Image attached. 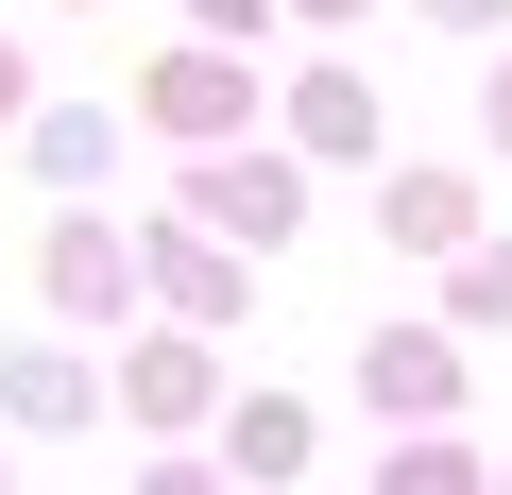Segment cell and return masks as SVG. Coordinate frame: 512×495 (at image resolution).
<instances>
[{
    "label": "cell",
    "instance_id": "1",
    "mask_svg": "<svg viewBox=\"0 0 512 495\" xmlns=\"http://www.w3.org/2000/svg\"><path fill=\"white\" fill-rule=\"evenodd\" d=\"M188 205H205L222 239H256V257H274V239L308 222V188H291V154H205V171H188Z\"/></svg>",
    "mask_w": 512,
    "mask_h": 495
},
{
    "label": "cell",
    "instance_id": "2",
    "mask_svg": "<svg viewBox=\"0 0 512 495\" xmlns=\"http://www.w3.org/2000/svg\"><path fill=\"white\" fill-rule=\"evenodd\" d=\"M393 239H410V257H461V239H478V188L461 171H393V205H376Z\"/></svg>",
    "mask_w": 512,
    "mask_h": 495
},
{
    "label": "cell",
    "instance_id": "3",
    "mask_svg": "<svg viewBox=\"0 0 512 495\" xmlns=\"http://www.w3.org/2000/svg\"><path fill=\"white\" fill-rule=\"evenodd\" d=\"M359 393H376V410H410V427H444V393H461V342H376V359H359Z\"/></svg>",
    "mask_w": 512,
    "mask_h": 495
},
{
    "label": "cell",
    "instance_id": "4",
    "mask_svg": "<svg viewBox=\"0 0 512 495\" xmlns=\"http://www.w3.org/2000/svg\"><path fill=\"white\" fill-rule=\"evenodd\" d=\"M154 120H171V137H222V120H239V69H222V52H171V69H154Z\"/></svg>",
    "mask_w": 512,
    "mask_h": 495
},
{
    "label": "cell",
    "instance_id": "5",
    "mask_svg": "<svg viewBox=\"0 0 512 495\" xmlns=\"http://www.w3.org/2000/svg\"><path fill=\"white\" fill-rule=\"evenodd\" d=\"M291 461H308V410L256 393V410H239V478H291Z\"/></svg>",
    "mask_w": 512,
    "mask_h": 495
},
{
    "label": "cell",
    "instance_id": "6",
    "mask_svg": "<svg viewBox=\"0 0 512 495\" xmlns=\"http://www.w3.org/2000/svg\"><path fill=\"white\" fill-rule=\"evenodd\" d=\"M52 291H69V308H103V291H120V239H103V222H69V239H52Z\"/></svg>",
    "mask_w": 512,
    "mask_h": 495
},
{
    "label": "cell",
    "instance_id": "7",
    "mask_svg": "<svg viewBox=\"0 0 512 495\" xmlns=\"http://www.w3.org/2000/svg\"><path fill=\"white\" fill-rule=\"evenodd\" d=\"M359 137H376V103H359V86L325 69V86H308V154H359Z\"/></svg>",
    "mask_w": 512,
    "mask_h": 495
},
{
    "label": "cell",
    "instance_id": "8",
    "mask_svg": "<svg viewBox=\"0 0 512 495\" xmlns=\"http://www.w3.org/2000/svg\"><path fill=\"white\" fill-rule=\"evenodd\" d=\"M393 495H478V461L461 444H393Z\"/></svg>",
    "mask_w": 512,
    "mask_h": 495
},
{
    "label": "cell",
    "instance_id": "9",
    "mask_svg": "<svg viewBox=\"0 0 512 495\" xmlns=\"http://www.w3.org/2000/svg\"><path fill=\"white\" fill-rule=\"evenodd\" d=\"M461 308H478V325H512V239H495V257H461Z\"/></svg>",
    "mask_w": 512,
    "mask_h": 495
},
{
    "label": "cell",
    "instance_id": "10",
    "mask_svg": "<svg viewBox=\"0 0 512 495\" xmlns=\"http://www.w3.org/2000/svg\"><path fill=\"white\" fill-rule=\"evenodd\" d=\"M495 154H512V69H495Z\"/></svg>",
    "mask_w": 512,
    "mask_h": 495
},
{
    "label": "cell",
    "instance_id": "11",
    "mask_svg": "<svg viewBox=\"0 0 512 495\" xmlns=\"http://www.w3.org/2000/svg\"><path fill=\"white\" fill-rule=\"evenodd\" d=\"M427 18H495V0H427Z\"/></svg>",
    "mask_w": 512,
    "mask_h": 495
},
{
    "label": "cell",
    "instance_id": "12",
    "mask_svg": "<svg viewBox=\"0 0 512 495\" xmlns=\"http://www.w3.org/2000/svg\"><path fill=\"white\" fill-rule=\"evenodd\" d=\"M154 495H222V478H154Z\"/></svg>",
    "mask_w": 512,
    "mask_h": 495
},
{
    "label": "cell",
    "instance_id": "13",
    "mask_svg": "<svg viewBox=\"0 0 512 495\" xmlns=\"http://www.w3.org/2000/svg\"><path fill=\"white\" fill-rule=\"evenodd\" d=\"M0 103H18V52H0Z\"/></svg>",
    "mask_w": 512,
    "mask_h": 495
},
{
    "label": "cell",
    "instance_id": "14",
    "mask_svg": "<svg viewBox=\"0 0 512 495\" xmlns=\"http://www.w3.org/2000/svg\"><path fill=\"white\" fill-rule=\"evenodd\" d=\"M325 18H342V0H325Z\"/></svg>",
    "mask_w": 512,
    "mask_h": 495
},
{
    "label": "cell",
    "instance_id": "15",
    "mask_svg": "<svg viewBox=\"0 0 512 495\" xmlns=\"http://www.w3.org/2000/svg\"><path fill=\"white\" fill-rule=\"evenodd\" d=\"M495 495H512V478H495Z\"/></svg>",
    "mask_w": 512,
    "mask_h": 495
}]
</instances>
